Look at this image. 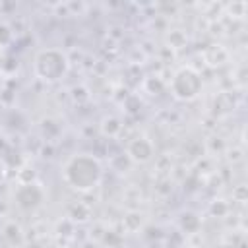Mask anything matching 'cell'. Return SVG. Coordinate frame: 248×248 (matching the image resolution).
Here are the masks:
<instances>
[{"mask_svg": "<svg viewBox=\"0 0 248 248\" xmlns=\"http://www.w3.org/2000/svg\"><path fill=\"white\" fill-rule=\"evenodd\" d=\"M126 155L130 157L132 163H147L153 157V143L145 136H138L128 141L126 145Z\"/></svg>", "mask_w": 248, "mask_h": 248, "instance_id": "5", "label": "cell"}, {"mask_svg": "<svg viewBox=\"0 0 248 248\" xmlns=\"http://www.w3.org/2000/svg\"><path fill=\"white\" fill-rule=\"evenodd\" d=\"M8 169H10V165L0 157V184L6 180V176H8Z\"/></svg>", "mask_w": 248, "mask_h": 248, "instance_id": "15", "label": "cell"}, {"mask_svg": "<svg viewBox=\"0 0 248 248\" xmlns=\"http://www.w3.org/2000/svg\"><path fill=\"white\" fill-rule=\"evenodd\" d=\"M141 223H143V215L138 213V211H132V213H128V215L124 217V227H126V231H130V232L138 231V229L141 227Z\"/></svg>", "mask_w": 248, "mask_h": 248, "instance_id": "10", "label": "cell"}, {"mask_svg": "<svg viewBox=\"0 0 248 248\" xmlns=\"http://www.w3.org/2000/svg\"><path fill=\"white\" fill-rule=\"evenodd\" d=\"M229 211V205L223 202V200H215L211 205H209V213L215 215V217H225Z\"/></svg>", "mask_w": 248, "mask_h": 248, "instance_id": "12", "label": "cell"}, {"mask_svg": "<svg viewBox=\"0 0 248 248\" xmlns=\"http://www.w3.org/2000/svg\"><path fill=\"white\" fill-rule=\"evenodd\" d=\"M89 217H91V209L85 203H74L68 209V219L72 223H85L89 221Z\"/></svg>", "mask_w": 248, "mask_h": 248, "instance_id": "9", "label": "cell"}, {"mask_svg": "<svg viewBox=\"0 0 248 248\" xmlns=\"http://www.w3.org/2000/svg\"><path fill=\"white\" fill-rule=\"evenodd\" d=\"M99 128H101V134L105 138H116L122 132V120L118 116H114V114H108V116H105L101 120Z\"/></svg>", "mask_w": 248, "mask_h": 248, "instance_id": "8", "label": "cell"}, {"mask_svg": "<svg viewBox=\"0 0 248 248\" xmlns=\"http://www.w3.org/2000/svg\"><path fill=\"white\" fill-rule=\"evenodd\" d=\"M176 223H178V232H182V234H194L202 227V217L196 211H182L178 215Z\"/></svg>", "mask_w": 248, "mask_h": 248, "instance_id": "6", "label": "cell"}, {"mask_svg": "<svg viewBox=\"0 0 248 248\" xmlns=\"http://www.w3.org/2000/svg\"><path fill=\"white\" fill-rule=\"evenodd\" d=\"M39 130H41V136H43V140L45 141H52V140H56L60 134H62V126H60V120L58 118H54V116H46V118H43L41 120V124H39Z\"/></svg>", "mask_w": 248, "mask_h": 248, "instance_id": "7", "label": "cell"}, {"mask_svg": "<svg viewBox=\"0 0 248 248\" xmlns=\"http://www.w3.org/2000/svg\"><path fill=\"white\" fill-rule=\"evenodd\" d=\"M10 41H12V29L6 23H0V46L8 45Z\"/></svg>", "mask_w": 248, "mask_h": 248, "instance_id": "14", "label": "cell"}, {"mask_svg": "<svg viewBox=\"0 0 248 248\" xmlns=\"http://www.w3.org/2000/svg\"><path fill=\"white\" fill-rule=\"evenodd\" d=\"M4 236H6L12 244L19 242V240H21V229H19V225H16V223H8V225L4 227Z\"/></svg>", "mask_w": 248, "mask_h": 248, "instance_id": "11", "label": "cell"}, {"mask_svg": "<svg viewBox=\"0 0 248 248\" xmlns=\"http://www.w3.org/2000/svg\"><path fill=\"white\" fill-rule=\"evenodd\" d=\"M203 89L202 74L192 66H182L170 79V93L178 101H194Z\"/></svg>", "mask_w": 248, "mask_h": 248, "instance_id": "3", "label": "cell"}, {"mask_svg": "<svg viewBox=\"0 0 248 248\" xmlns=\"http://www.w3.org/2000/svg\"><path fill=\"white\" fill-rule=\"evenodd\" d=\"M72 99H74L76 103H85V101H89V91H87V87H85V85H76V87L72 89Z\"/></svg>", "mask_w": 248, "mask_h": 248, "instance_id": "13", "label": "cell"}, {"mask_svg": "<svg viewBox=\"0 0 248 248\" xmlns=\"http://www.w3.org/2000/svg\"><path fill=\"white\" fill-rule=\"evenodd\" d=\"M35 76L46 83H56L64 79L70 72V58L62 48H43L35 54L33 60Z\"/></svg>", "mask_w": 248, "mask_h": 248, "instance_id": "2", "label": "cell"}, {"mask_svg": "<svg viewBox=\"0 0 248 248\" xmlns=\"http://www.w3.org/2000/svg\"><path fill=\"white\" fill-rule=\"evenodd\" d=\"M43 200H45V192L37 182L19 184L14 190V202L23 211H35L37 207H41Z\"/></svg>", "mask_w": 248, "mask_h": 248, "instance_id": "4", "label": "cell"}, {"mask_svg": "<svg viewBox=\"0 0 248 248\" xmlns=\"http://www.w3.org/2000/svg\"><path fill=\"white\" fill-rule=\"evenodd\" d=\"M105 169L99 157L91 153H76L70 155L62 167L64 182L76 192H91L103 180Z\"/></svg>", "mask_w": 248, "mask_h": 248, "instance_id": "1", "label": "cell"}]
</instances>
